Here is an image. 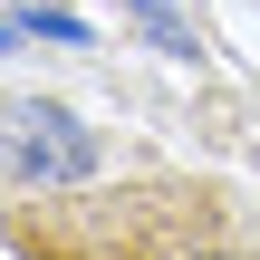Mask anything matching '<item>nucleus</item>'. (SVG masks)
<instances>
[{"label": "nucleus", "mask_w": 260, "mask_h": 260, "mask_svg": "<svg viewBox=\"0 0 260 260\" xmlns=\"http://www.w3.org/2000/svg\"><path fill=\"white\" fill-rule=\"evenodd\" d=\"M0 241L19 260H260V212L212 174H125L10 193Z\"/></svg>", "instance_id": "1"}, {"label": "nucleus", "mask_w": 260, "mask_h": 260, "mask_svg": "<svg viewBox=\"0 0 260 260\" xmlns=\"http://www.w3.org/2000/svg\"><path fill=\"white\" fill-rule=\"evenodd\" d=\"M96 164H106L96 125H77L48 96H0V193H58V183H87Z\"/></svg>", "instance_id": "2"}, {"label": "nucleus", "mask_w": 260, "mask_h": 260, "mask_svg": "<svg viewBox=\"0 0 260 260\" xmlns=\"http://www.w3.org/2000/svg\"><path fill=\"white\" fill-rule=\"evenodd\" d=\"M135 10H164V0H135Z\"/></svg>", "instance_id": "3"}, {"label": "nucleus", "mask_w": 260, "mask_h": 260, "mask_svg": "<svg viewBox=\"0 0 260 260\" xmlns=\"http://www.w3.org/2000/svg\"><path fill=\"white\" fill-rule=\"evenodd\" d=\"M0 39H10V29H0Z\"/></svg>", "instance_id": "4"}]
</instances>
